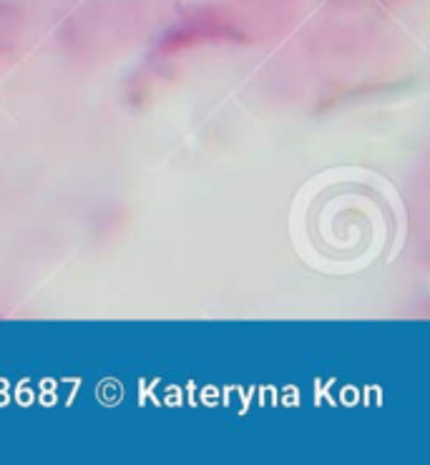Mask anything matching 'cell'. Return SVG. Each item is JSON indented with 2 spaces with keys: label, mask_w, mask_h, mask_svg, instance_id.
<instances>
[{
  "label": "cell",
  "mask_w": 430,
  "mask_h": 465,
  "mask_svg": "<svg viewBox=\"0 0 430 465\" xmlns=\"http://www.w3.org/2000/svg\"><path fill=\"white\" fill-rule=\"evenodd\" d=\"M229 28L219 25L216 21H189L186 25H179L172 35H166V41L162 44V51H176V48H186V45L202 44L209 38H226Z\"/></svg>",
  "instance_id": "cell-1"
}]
</instances>
